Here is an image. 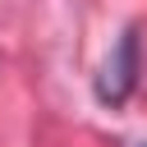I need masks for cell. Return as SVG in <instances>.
<instances>
[{
	"label": "cell",
	"mask_w": 147,
	"mask_h": 147,
	"mask_svg": "<svg viewBox=\"0 0 147 147\" xmlns=\"http://www.w3.org/2000/svg\"><path fill=\"white\" fill-rule=\"evenodd\" d=\"M133 83H138V32L129 28V32L119 37V46L110 51L101 78H96V96L110 101V106H119V101L133 92Z\"/></svg>",
	"instance_id": "6da1fadb"
}]
</instances>
